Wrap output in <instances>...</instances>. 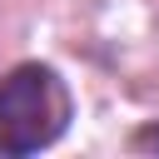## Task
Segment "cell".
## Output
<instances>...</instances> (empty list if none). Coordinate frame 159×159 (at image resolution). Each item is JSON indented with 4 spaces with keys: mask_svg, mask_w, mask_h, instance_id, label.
Listing matches in <instances>:
<instances>
[{
    "mask_svg": "<svg viewBox=\"0 0 159 159\" xmlns=\"http://www.w3.org/2000/svg\"><path fill=\"white\" fill-rule=\"evenodd\" d=\"M70 129V89L55 65L25 60L0 75V159L50 149Z\"/></svg>",
    "mask_w": 159,
    "mask_h": 159,
    "instance_id": "cell-1",
    "label": "cell"
}]
</instances>
